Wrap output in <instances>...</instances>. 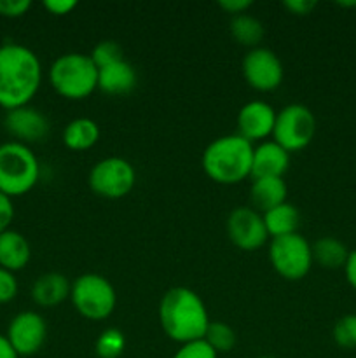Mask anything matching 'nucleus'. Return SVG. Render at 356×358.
<instances>
[{
  "mask_svg": "<svg viewBox=\"0 0 356 358\" xmlns=\"http://www.w3.org/2000/svg\"><path fill=\"white\" fill-rule=\"evenodd\" d=\"M17 280L14 273L0 268V304H7L17 296Z\"/></svg>",
  "mask_w": 356,
  "mask_h": 358,
  "instance_id": "29",
  "label": "nucleus"
},
{
  "mask_svg": "<svg viewBox=\"0 0 356 358\" xmlns=\"http://www.w3.org/2000/svg\"><path fill=\"white\" fill-rule=\"evenodd\" d=\"M341 7H356V2H339Z\"/></svg>",
  "mask_w": 356,
  "mask_h": 358,
  "instance_id": "37",
  "label": "nucleus"
},
{
  "mask_svg": "<svg viewBox=\"0 0 356 358\" xmlns=\"http://www.w3.org/2000/svg\"><path fill=\"white\" fill-rule=\"evenodd\" d=\"M243 77L248 86L253 90L267 93L274 91L283 83V63L274 51L267 48H255L244 55L241 63Z\"/></svg>",
  "mask_w": 356,
  "mask_h": 358,
  "instance_id": "10",
  "label": "nucleus"
},
{
  "mask_svg": "<svg viewBox=\"0 0 356 358\" xmlns=\"http://www.w3.org/2000/svg\"><path fill=\"white\" fill-rule=\"evenodd\" d=\"M318 3L314 0H285L283 7L295 16H307L314 10Z\"/></svg>",
  "mask_w": 356,
  "mask_h": 358,
  "instance_id": "32",
  "label": "nucleus"
},
{
  "mask_svg": "<svg viewBox=\"0 0 356 358\" xmlns=\"http://www.w3.org/2000/svg\"><path fill=\"white\" fill-rule=\"evenodd\" d=\"M314 135H316V117L306 105H286L276 114L272 140L288 152L306 149L313 142Z\"/></svg>",
  "mask_w": 356,
  "mask_h": 358,
  "instance_id": "8",
  "label": "nucleus"
},
{
  "mask_svg": "<svg viewBox=\"0 0 356 358\" xmlns=\"http://www.w3.org/2000/svg\"><path fill=\"white\" fill-rule=\"evenodd\" d=\"M251 142L241 135H225L215 138L202 152V170L216 184H239L251 177L253 161Z\"/></svg>",
  "mask_w": 356,
  "mask_h": 358,
  "instance_id": "3",
  "label": "nucleus"
},
{
  "mask_svg": "<svg viewBox=\"0 0 356 358\" xmlns=\"http://www.w3.org/2000/svg\"><path fill=\"white\" fill-rule=\"evenodd\" d=\"M288 166L290 152L278 145L274 140L262 142L253 149V161H251V177L253 178H283Z\"/></svg>",
  "mask_w": 356,
  "mask_h": 358,
  "instance_id": "15",
  "label": "nucleus"
},
{
  "mask_svg": "<svg viewBox=\"0 0 356 358\" xmlns=\"http://www.w3.org/2000/svg\"><path fill=\"white\" fill-rule=\"evenodd\" d=\"M70 282L61 273H44L31 285V299L40 308H56L70 297Z\"/></svg>",
  "mask_w": 356,
  "mask_h": 358,
  "instance_id": "16",
  "label": "nucleus"
},
{
  "mask_svg": "<svg viewBox=\"0 0 356 358\" xmlns=\"http://www.w3.org/2000/svg\"><path fill=\"white\" fill-rule=\"evenodd\" d=\"M276 122V110L262 100L248 101L237 112V129L243 138L248 142L253 140H264L269 135H272Z\"/></svg>",
  "mask_w": 356,
  "mask_h": 358,
  "instance_id": "14",
  "label": "nucleus"
},
{
  "mask_svg": "<svg viewBox=\"0 0 356 358\" xmlns=\"http://www.w3.org/2000/svg\"><path fill=\"white\" fill-rule=\"evenodd\" d=\"M49 80L63 98L84 100L98 87V66L89 55L66 52L52 62Z\"/></svg>",
  "mask_w": 356,
  "mask_h": 358,
  "instance_id": "4",
  "label": "nucleus"
},
{
  "mask_svg": "<svg viewBox=\"0 0 356 358\" xmlns=\"http://www.w3.org/2000/svg\"><path fill=\"white\" fill-rule=\"evenodd\" d=\"M335 345L342 350H356V313L344 315L332 329Z\"/></svg>",
  "mask_w": 356,
  "mask_h": 358,
  "instance_id": "26",
  "label": "nucleus"
},
{
  "mask_svg": "<svg viewBox=\"0 0 356 358\" xmlns=\"http://www.w3.org/2000/svg\"><path fill=\"white\" fill-rule=\"evenodd\" d=\"M14 220V203L13 198L0 191V233L9 229Z\"/></svg>",
  "mask_w": 356,
  "mask_h": 358,
  "instance_id": "31",
  "label": "nucleus"
},
{
  "mask_svg": "<svg viewBox=\"0 0 356 358\" xmlns=\"http://www.w3.org/2000/svg\"><path fill=\"white\" fill-rule=\"evenodd\" d=\"M262 219H264L269 236L279 238L297 233V227H299L300 222V213L293 205L283 203V205L262 213Z\"/></svg>",
  "mask_w": 356,
  "mask_h": 358,
  "instance_id": "22",
  "label": "nucleus"
},
{
  "mask_svg": "<svg viewBox=\"0 0 356 358\" xmlns=\"http://www.w3.org/2000/svg\"><path fill=\"white\" fill-rule=\"evenodd\" d=\"M30 0H0V16L21 17L30 10Z\"/></svg>",
  "mask_w": 356,
  "mask_h": 358,
  "instance_id": "30",
  "label": "nucleus"
},
{
  "mask_svg": "<svg viewBox=\"0 0 356 358\" xmlns=\"http://www.w3.org/2000/svg\"><path fill=\"white\" fill-rule=\"evenodd\" d=\"M344 275L349 285L356 290V250L349 252L348 262L344 266Z\"/></svg>",
  "mask_w": 356,
  "mask_h": 358,
  "instance_id": "35",
  "label": "nucleus"
},
{
  "mask_svg": "<svg viewBox=\"0 0 356 358\" xmlns=\"http://www.w3.org/2000/svg\"><path fill=\"white\" fill-rule=\"evenodd\" d=\"M136 86V72L131 63L121 59L117 63L98 69V87L107 94H126Z\"/></svg>",
  "mask_w": 356,
  "mask_h": 358,
  "instance_id": "19",
  "label": "nucleus"
},
{
  "mask_svg": "<svg viewBox=\"0 0 356 358\" xmlns=\"http://www.w3.org/2000/svg\"><path fill=\"white\" fill-rule=\"evenodd\" d=\"M173 358H218V355H216L215 350L205 339H199V341L181 345Z\"/></svg>",
  "mask_w": 356,
  "mask_h": 358,
  "instance_id": "28",
  "label": "nucleus"
},
{
  "mask_svg": "<svg viewBox=\"0 0 356 358\" xmlns=\"http://www.w3.org/2000/svg\"><path fill=\"white\" fill-rule=\"evenodd\" d=\"M257 358H274V357H257Z\"/></svg>",
  "mask_w": 356,
  "mask_h": 358,
  "instance_id": "38",
  "label": "nucleus"
},
{
  "mask_svg": "<svg viewBox=\"0 0 356 358\" xmlns=\"http://www.w3.org/2000/svg\"><path fill=\"white\" fill-rule=\"evenodd\" d=\"M286 194H288L286 182L285 178L279 177L253 178V184L250 189L251 205L258 213H265L267 210L286 203Z\"/></svg>",
  "mask_w": 356,
  "mask_h": 358,
  "instance_id": "18",
  "label": "nucleus"
},
{
  "mask_svg": "<svg viewBox=\"0 0 356 358\" xmlns=\"http://www.w3.org/2000/svg\"><path fill=\"white\" fill-rule=\"evenodd\" d=\"M126 350V338L119 329H105L94 343L98 358H119Z\"/></svg>",
  "mask_w": 356,
  "mask_h": 358,
  "instance_id": "25",
  "label": "nucleus"
},
{
  "mask_svg": "<svg viewBox=\"0 0 356 358\" xmlns=\"http://www.w3.org/2000/svg\"><path fill=\"white\" fill-rule=\"evenodd\" d=\"M40 177V166L34 150L24 143L10 140L0 143V191L9 198H17L35 187Z\"/></svg>",
  "mask_w": 356,
  "mask_h": 358,
  "instance_id": "5",
  "label": "nucleus"
},
{
  "mask_svg": "<svg viewBox=\"0 0 356 358\" xmlns=\"http://www.w3.org/2000/svg\"><path fill=\"white\" fill-rule=\"evenodd\" d=\"M17 357H31L38 353L47 338V325L37 311H21L10 320L6 334Z\"/></svg>",
  "mask_w": 356,
  "mask_h": 358,
  "instance_id": "12",
  "label": "nucleus"
},
{
  "mask_svg": "<svg viewBox=\"0 0 356 358\" xmlns=\"http://www.w3.org/2000/svg\"><path fill=\"white\" fill-rule=\"evenodd\" d=\"M253 6L251 0H220L218 7L223 9L225 13L232 14V16H239V14H244V10L250 9Z\"/></svg>",
  "mask_w": 356,
  "mask_h": 358,
  "instance_id": "34",
  "label": "nucleus"
},
{
  "mask_svg": "<svg viewBox=\"0 0 356 358\" xmlns=\"http://www.w3.org/2000/svg\"><path fill=\"white\" fill-rule=\"evenodd\" d=\"M311 252H313V262H316L321 268L344 269L351 250H348V247L337 238L323 236L311 245Z\"/></svg>",
  "mask_w": 356,
  "mask_h": 358,
  "instance_id": "21",
  "label": "nucleus"
},
{
  "mask_svg": "<svg viewBox=\"0 0 356 358\" xmlns=\"http://www.w3.org/2000/svg\"><path fill=\"white\" fill-rule=\"evenodd\" d=\"M44 7L54 16H66L77 7L75 0H45Z\"/></svg>",
  "mask_w": 356,
  "mask_h": 358,
  "instance_id": "33",
  "label": "nucleus"
},
{
  "mask_svg": "<svg viewBox=\"0 0 356 358\" xmlns=\"http://www.w3.org/2000/svg\"><path fill=\"white\" fill-rule=\"evenodd\" d=\"M230 35H232L237 44L255 49L258 48V44L264 38L265 30L260 20L244 13L239 14V16H232V20H230Z\"/></svg>",
  "mask_w": 356,
  "mask_h": 358,
  "instance_id": "23",
  "label": "nucleus"
},
{
  "mask_svg": "<svg viewBox=\"0 0 356 358\" xmlns=\"http://www.w3.org/2000/svg\"><path fill=\"white\" fill-rule=\"evenodd\" d=\"M70 299L80 317L94 322L110 317L117 304L114 285L96 273H86L73 280Z\"/></svg>",
  "mask_w": 356,
  "mask_h": 358,
  "instance_id": "6",
  "label": "nucleus"
},
{
  "mask_svg": "<svg viewBox=\"0 0 356 358\" xmlns=\"http://www.w3.org/2000/svg\"><path fill=\"white\" fill-rule=\"evenodd\" d=\"M269 261L272 269L288 282H299L313 268L311 243L299 233L272 238L269 245Z\"/></svg>",
  "mask_w": 356,
  "mask_h": 358,
  "instance_id": "7",
  "label": "nucleus"
},
{
  "mask_svg": "<svg viewBox=\"0 0 356 358\" xmlns=\"http://www.w3.org/2000/svg\"><path fill=\"white\" fill-rule=\"evenodd\" d=\"M89 187L105 199H121L133 191L136 171L129 161L112 156L98 161L89 171Z\"/></svg>",
  "mask_w": 356,
  "mask_h": 358,
  "instance_id": "9",
  "label": "nucleus"
},
{
  "mask_svg": "<svg viewBox=\"0 0 356 358\" xmlns=\"http://www.w3.org/2000/svg\"><path fill=\"white\" fill-rule=\"evenodd\" d=\"M31 259V247L21 233L7 229L0 233V268L10 273L21 271Z\"/></svg>",
  "mask_w": 356,
  "mask_h": 358,
  "instance_id": "17",
  "label": "nucleus"
},
{
  "mask_svg": "<svg viewBox=\"0 0 356 358\" xmlns=\"http://www.w3.org/2000/svg\"><path fill=\"white\" fill-rule=\"evenodd\" d=\"M227 236L239 250L255 252L264 247L269 234L262 213L250 206H237L227 217Z\"/></svg>",
  "mask_w": 356,
  "mask_h": 358,
  "instance_id": "11",
  "label": "nucleus"
},
{
  "mask_svg": "<svg viewBox=\"0 0 356 358\" xmlns=\"http://www.w3.org/2000/svg\"><path fill=\"white\" fill-rule=\"evenodd\" d=\"M3 126H6L7 133L16 138V142L24 143V145L42 142L49 133L47 117L38 108L30 107V105L7 110L6 117H3Z\"/></svg>",
  "mask_w": 356,
  "mask_h": 358,
  "instance_id": "13",
  "label": "nucleus"
},
{
  "mask_svg": "<svg viewBox=\"0 0 356 358\" xmlns=\"http://www.w3.org/2000/svg\"><path fill=\"white\" fill-rule=\"evenodd\" d=\"M40 80V59L30 48L17 42L0 45V107L13 110L28 105Z\"/></svg>",
  "mask_w": 356,
  "mask_h": 358,
  "instance_id": "1",
  "label": "nucleus"
},
{
  "mask_svg": "<svg viewBox=\"0 0 356 358\" xmlns=\"http://www.w3.org/2000/svg\"><path fill=\"white\" fill-rule=\"evenodd\" d=\"M0 358H20L3 334H0Z\"/></svg>",
  "mask_w": 356,
  "mask_h": 358,
  "instance_id": "36",
  "label": "nucleus"
},
{
  "mask_svg": "<svg viewBox=\"0 0 356 358\" xmlns=\"http://www.w3.org/2000/svg\"><path fill=\"white\" fill-rule=\"evenodd\" d=\"M89 56L98 69H103V66H108L112 63H117L121 59H124V51H122V48L117 42L101 41L94 45Z\"/></svg>",
  "mask_w": 356,
  "mask_h": 358,
  "instance_id": "27",
  "label": "nucleus"
},
{
  "mask_svg": "<svg viewBox=\"0 0 356 358\" xmlns=\"http://www.w3.org/2000/svg\"><path fill=\"white\" fill-rule=\"evenodd\" d=\"M205 341L215 350L216 355L229 353L236 346V331L229 324H225V322H209Z\"/></svg>",
  "mask_w": 356,
  "mask_h": 358,
  "instance_id": "24",
  "label": "nucleus"
},
{
  "mask_svg": "<svg viewBox=\"0 0 356 358\" xmlns=\"http://www.w3.org/2000/svg\"><path fill=\"white\" fill-rule=\"evenodd\" d=\"M100 140V126L89 117H77L66 124L63 143L70 150H87Z\"/></svg>",
  "mask_w": 356,
  "mask_h": 358,
  "instance_id": "20",
  "label": "nucleus"
},
{
  "mask_svg": "<svg viewBox=\"0 0 356 358\" xmlns=\"http://www.w3.org/2000/svg\"><path fill=\"white\" fill-rule=\"evenodd\" d=\"M159 324L171 341L180 345L199 341L208 331V310L192 289L173 287L161 297Z\"/></svg>",
  "mask_w": 356,
  "mask_h": 358,
  "instance_id": "2",
  "label": "nucleus"
}]
</instances>
